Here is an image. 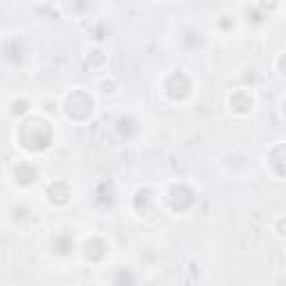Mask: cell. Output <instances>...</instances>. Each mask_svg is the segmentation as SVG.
Instances as JSON below:
<instances>
[{
    "label": "cell",
    "mask_w": 286,
    "mask_h": 286,
    "mask_svg": "<svg viewBox=\"0 0 286 286\" xmlns=\"http://www.w3.org/2000/svg\"><path fill=\"white\" fill-rule=\"evenodd\" d=\"M20 141L27 150L40 152L52 143V127L42 119H29L20 125Z\"/></svg>",
    "instance_id": "1"
},
{
    "label": "cell",
    "mask_w": 286,
    "mask_h": 286,
    "mask_svg": "<svg viewBox=\"0 0 286 286\" xmlns=\"http://www.w3.org/2000/svg\"><path fill=\"white\" fill-rule=\"evenodd\" d=\"M166 92L172 101H181L190 94V81H188V76L184 72H177V74L170 76V81L166 85Z\"/></svg>",
    "instance_id": "2"
},
{
    "label": "cell",
    "mask_w": 286,
    "mask_h": 286,
    "mask_svg": "<svg viewBox=\"0 0 286 286\" xmlns=\"http://www.w3.org/2000/svg\"><path fill=\"white\" fill-rule=\"evenodd\" d=\"M34 179H38V170H36L34 166L20 163V166L16 168V181H20V184H32Z\"/></svg>",
    "instance_id": "3"
},
{
    "label": "cell",
    "mask_w": 286,
    "mask_h": 286,
    "mask_svg": "<svg viewBox=\"0 0 286 286\" xmlns=\"http://www.w3.org/2000/svg\"><path fill=\"white\" fill-rule=\"evenodd\" d=\"M72 239H68V237H58L56 241H54V248H56V253H60V255H65V253H70L72 251Z\"/></svg>",
    "instance_id": "4"
},
{
    "label": "cell",
    "mask_w": 286,
    "mask_h": 286,
    "mask_svg": "<svg viewBox=\"0 0 286 286\" xmlns=\"http://www.w3.org/2000/svg\"><path fill=\"white\" fill-rule=\"evenodd\" d=\"M279 70H282V74H286V56L279 58Z\"/></svg>",
    "instance_id": "5"
}]
</instances>
